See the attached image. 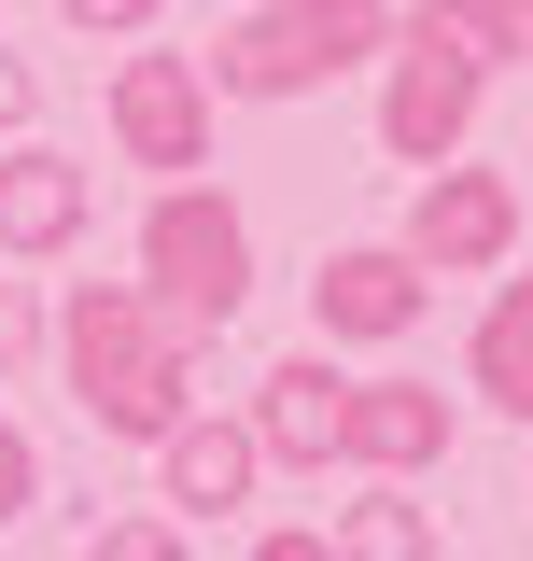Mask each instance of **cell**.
Wrapping results in <instances>:
<instances>
[{
    "label": "cell",
    "instance_id": "cell-1",
    "mask_svg": "<svg viewBox=\"0 0 533 561\" xmlns=\"http://www.w3.org/2000/svg\"><path fill=\"white\" fill-rule=\"evenodd\" d=\"M43 351H57L70 408L99 421V435H127V449H155L169 421L197 408V351L140 280H70V309H43Z\"/></svg>",
    "mask_w": 533,
    "mask_h": 561
},
{
    "label": "cell",
    "instance_id": "cell-2",
    "mask_svg": "<svg viewBox=\"0 0 533 561\" xmlns=\"http://www.w3.org/2000/svg\"><path fill=\"white\" fill-rule=\"evenodd\" d=\"M394 43V0H266L239 28H211L197 84L211 99H324L337 70H379Z\"/></svg>",
    "mask_w": 533,
    "mask_h": 561
},
{
    "label": "cell",
    "instance_id": "cell-3",
    "mask_svg": "<svg viewBox=\"0 0 533 561\" xmlns=\"http://www.w3.org/2000/svg\"><path fill=\"white\" fill-rule=\"evenodd\" d=\"M140 295L183 323V337H225L239 309H253V210L225 197V183H155V210H140Z\"/></svg>",
    "mask_w": 533,
    "mask_h": 561
},
{
    "label": "cell",
    "instance_id": "cell-4",
    "mask_svg": "<svg viewBox=\"0 0 533 561\" xmlns=\"http://www.w3.org/2000/svg\"><path fill=\"white\" fill-rule=\"evenodd\" d=\"M477 99H491V70L435 28V0H407L394 43H379V154H394V169L464 154V140H477Z\"/></svg>",
    "mask_w": 533,
    "mask_h": 561
},
{
    "label": "cell",
    "instance_id": "cell-5",
    "mask_svg": "<svg viewBox=\"0 0 533 561\" xmlns=\"http://www.w3.org/2000/svg\"><path fill=\"white\" fill-rule=\"evenodd\" d=\"M394 253H407L421 280H491V267H520V183H506V169H464V154H435V169L407 183Z\"/></svg>",
    "mask_w": 533,
    "mask_h": 561
},
{
    "label": "cell",
    "instance_id": "cell-6",
    "mask_svg": "<svg viewBox=\"0 0 533 561\" xmlns=\"http://www.w3.org/2000/svg\"><path fill=\"white\" fill-rule=\"evenodd\" d=\"M113 154L127 169H155V183H183V169H211V84L197 57H169V43H140V57H113Z\"/></svg>",
    "mask_w": 533,
    "mask_h": 561
},
{
    "label": "cell",
    "instance_id": "cell-7",
    "mask_svg": "<svg viewBox=\"0 0 533 561\" xmlns=\"http://www.w3.org/2000/svg\"><path fill=\"white\" fill-rule=\"evenodd\" d=\"M450 449H464V408H450L435 379H407V365L337 393V463H351V478H435Z\"/></svg>",
    "mask_w": 533,
    "mask_h": 561
},
{
    "label": "cell",
    "instance_id": "cell-8",
    "mask_svg": "<svg viewBox=\"0 0 533 561\" xmlns=\"http://www.w3.org/2000/svg\"><path fill=\"white\" fill-rule=\"evenodd\" d=\"M421 309H435V280L407 267L394 239H351V253H324V280H309V337L324 351H394Z\"/></svg>",
    "mask_w": 533,
    "mask_h": 561
},
{
    "label": "cell",
    "instance_id": "cell-9",
    "mask_svg": "<svg viewBox=\"0 0 533 561\" xmlns=\"http://www.w3.org/2000/svg\"><path fill=\"white\" fill-rule=\"evenodd\" d=\"M99 225V169L70 154V140H0V253L14 267H43Z\"/></svg>",
    "mask_w": 533,
    "mask_h": 561
},
{
    "label": "cell",
    "instance_id": "cell-10",
    "mask_svg": "<svg viewBox=\"0 0 533 561\" xmlns=\"http://www.w3.org/2000/svg\"><path fill=\"white\" fill-rule=\"evenodd\" d=\"M253 478H266L253 421H211V408H183L169 435H155V505H169L183 534H211V519H239V505H253Z\"/></svg>",
    "mask_w": 533,
    "mask_h": 561
},
{
    "label": "cell",
    "instance_id": "cell-11",
    "mask_svg": "<svg viewBox=\"0 0 533 561\" xmlns=\"http://www.w3.org/2000/svg\"><path fill=\"white\" fill-rule=\"evenodd\" d=\"M337 393H351V365H337L324 337H309V351H281V365L253 379V408H239V421H253L266 478H324V463H337Z\"/></svg>",
    "mask_w": 533,
    "mask_h": 561
},
{
    "label": "cell",
    "instance_id": "cell-12",
    "mask_svg": "<svg viewBox=\"0 0 533 561\" xmlns=\"http://www.w3.org/2000/svg\"><path fill=\"white\" fill-rule=\"evenodd\" d=\"M464 393L533 435V280H506V267H491V309H477V337H464Z\"/></svg>",
    "mask_w": 533,
    "mask_h": 561
},
{
    "label": "cell",
    "instance_id": "cell-13",
    "mask_svg": "<svg viewBox=\"0 0 533 561\" xmlns=\"http://www.w3.org/2000/svg\"><path fill=\"white\" fill-rule=\"evenodd\" d=\"M337 561H435V505H421V478H365L351 505H337Z\"/></svg>",
    "mask_w": 533,
    "mask_h": 561
},
{
    "label": "cell",
    "instance_id": "cell-14",
    "mask_svg": "<svg viewBox=\"0 0 533 561\" xmlns=\"http://www.w3.org/2000/svg\"><path fill=\"white\" fill-rule=\"evenodd\" d=\"M84 561H183V519H169V505H140V519H99V534H84Z\"/></svg>",
    "mask_w": 533,
    "mask_h": 561
},
{
    "label": "cell",
    "instance_id": "cell-15",
    "mask_svg": "<svg viewBox=\"0 0 533 561\" xmlns=\"http://www.w3.org/2000/svg\"><path fill=\"white\" fill-rule=\"evenodd\" d=\"M29 365H43V295L0 280V379H29Z\"/></svg>",
    "mask_w": 533,
    "mask_h": 561
},
{
    "label": "cell",
    "instance_id": "cell-16",
    "mask_svg": "<svg viewBox=\"0 0 533 561\" xmlns=\"http://www.w3.org/2000/svg\"><path fill=\"white\" fill-rule=\"evenodd\" d=\"M43 505V449H29V421L0 408V519H29Z\"/></svg>",
    "mask_w": 533,
    "mask_h": 561
},
{
    "label": "cell",
    "instance_id": "cell-17",
    "mask_svg": "<svg viewBox=\"0 0 533 561\" xmlns=\"http://www.w3.org/2000/svg\"><path fill=\"white\" fill-rule=\"evenodd\" d=\"M70 28H113V43H140V28H155V0H57Z\"/></svg>",
    "mask_w": 533,
    "mask_h": 561
},
{
    "label": "cell",
    "instance_id": "cell-18",
    "mask_svg": "<svg viewBox=\"0 0 533 561\" xmlns=\"http://www.w3.org/2000/svg\"><path fill=\"white\" fill-rule=\"evenodd\" d=\"M253 561H337V548H324V519H281V534H253Z\"/></svg>",
    "mask_w": 533,
    "mask_h": 561
},
{
    "label": "cell",
    "instance_id": "cell-19",
    "mask_svg": "<svg viewBox=\"0 0 533 561\" xmlns=\"http://www.w3.org/2000/svg\"><path fill=\"white\" fill-rule=\"evenodd\" d=\"M29 99H43V84H29V57L0 43V127H29Z\"/></svg>",
    "mask_w": 533,
    "mask_h": 561
}]
</instances>
